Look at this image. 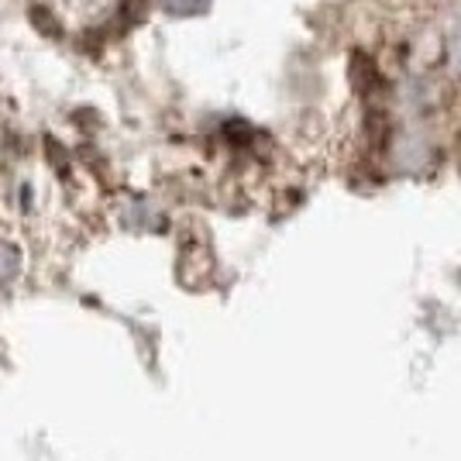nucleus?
<instances>
[{
  "label": "nucleus",
  "mask_w": 461,
  "mask_h": 461,
  "mask_svg": "<svg viewBox=\"0 0 461 461\" xmlns=\"http://www.w3.org/2000/svg\"><path fill=\"white\" fill-rule=\"evenodd\" d=\"M169 11H176V14H190V11H196L203 0H162Z\"/></svg>",
  "instance_id": "obj_1"
}]
</instances>
